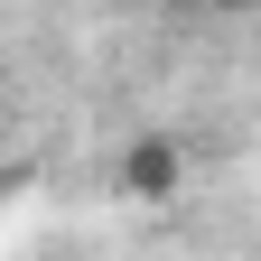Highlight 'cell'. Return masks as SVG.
<instances>
[{
    "mask_svg": "<svg viewBox=\"0 0 261 261\" xmlns=\"http://www.w3.org/2000/svg\"><path fill=\"white\" fill-rule=\"evenodd\" d=\"M121 177L140 187V196H168V187H177V149H168V140H140V149L121 159Z\"/></svg>",
    "mask_w": 261,
    "mask_h": 261,
    "instance_id": "1",
    "label": "cell"
},
{
    "mask_svg": "<svg viewBox=\"0 0 261 261\" xmlns=\"http://www.w3.org/2000/svg\"><path fill=\"white\" fill-rule=\"evenodd\" d=\"M187 10H243V0H187Z\"/></svg>",
    "mask_w": 261,
    "mask_h": 261,
    "instance_id": "2",
    "label": "cell"
}]
</instances>
